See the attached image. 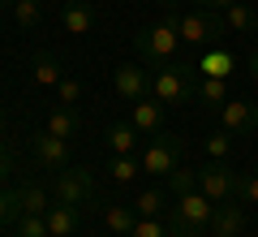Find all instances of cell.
<instances>
[{"instance_id":"obj_11","label":"cell","mask_w":258,"mask_h":237,"mask_svg":"<svg viewBox=\"0 0 258 237\" xmlns=\"http://www.w3.org/2000/svg\"><path fill=\"white\" fill-rule=\"evenodd\" d=\"M241 228H245V211L237 207V203H215V216H211V228L207 233L211 237H241Z\"/></svg>"},{"instance_id":"obj_30","label":"cell","mask_w":258,"mask_h":237,"mask_svg":"<svg viewBox=\"0 0 258 237\" xmlns=\"http://www.w3.org/2000/svg\"><path fill=\"white\" fill-rule=\"evenodd\" d=\"M18 237H52L47 233V216H22L18 220Z\"/></svg>"},{"instance_id":"obj_9","label":"cell","mask_w":258,"mask_h":237,"mask_svg":"<svg viewBox=\"0 0 258 237\" xmlns=\"http://www.w3.org/2000/svg\"><path fill=\"white\" fill-rule=\"evenodd\" d=\"M30 147H35V160H39L43 168H52V173L69 168V143H64V138H56V134H47V129H39Z\"/></svg>"},{"instance_id":"obj_8","label":"cell","mask_w":258,"mask_h":237,"mask_svg":"<svg viewBox=\"0 0 258 237\" xmlns=\"http://www.w3.org/2000/svg\"><path fill=\"white\" fill-rule=\"evenodd\" d=\"M112 86H116V95L120 100H129V104H142L151 95V73L142 69V65H116L112 69Z\"/></svg>"},{"instance_id":"obj_21","label":"cell","mask_w":258,"mask_h":237,"mask_svg":"<svg viewBox=\"0 0 258 237\" xmlns=\"http://www.w3.org/2000/svg\"><path fill=\"white\" fill-rule=\"evenodd\" d=\"M60 78H64V73H60V61H56L52 52H39V56H35V82H39V86H56Z\"/></svg>"},{"instance_id":"obj_32","label":"cell","mask_w":258,"mask_h":237,"mask_svg":"<svg viewBox=\"0 0 258 237\" xmlns=\"http://www.w3.org/2000/svg\"><path fill=\"white\" fill-rule=\"evenodd\" d=\"M228 151H232V134H228V129H220V134L207 138V155H211V160H224Z\"/></svg>"},{"instance_id":"obj_31","label":"cell","mask_w":258,"mask_h":237,"mask_svg":"<svg viewBox=\"0 0 258 237\" xmlns=\"http://www.w3.org/2000/svg\"><path fill=\"white\" fill-rule=\"evenodd\" d=\"M237 199L245 203V207H258V177H249V173L241 177L237 173Z\"/></svg>"},{"instance_id":"obj_35","label":"cell","mask_w":258,"mask_h":237,"mask_svg":"<svg viewBox=\"0 0 258 237\" xmlns=\"http://www.w3.org/2000/svg\"><path fill=\"white\" fill-rule=\"evenodd\" d=\"M249 73H254V78H258V52L249 56Z\"/></svg>"},{"instance_id":"obj_5","label":"cell","mask_w":258,"mask_h":237,"mask_svg":"<svg viewBox=\"0 0 258 237\" xmlns=\"http://www.w3.org/2000/svg\"><path fill=\"white\" fill-rule=\"evenodd\" d=\"M198 190L211 203H228V199H237V173L224 160H211V164L198 168Z\"/></svg>"},{"instance_id":"obj_6","label":"cell","mask_w":258,"mask_h":237,"mask_svg":"<svg viewBox=\"0 0 258 237\" xmlns=\"http://www.w3.org/2000/svg\"><path fill=\"white\" fill-rule=\"evenodd\" d=\"M52 194H56V203H74V207L91 203V194H95V177H91V168H60V173H56Z\"/></svg>"},{"instance_id":"obj_22","label":"cell","mask_w":258,"mask_h":237,"mask_svg":"<svg viewBox=\"0 0 258 237\" xmlns=\"http://www.w3.org/2000/svg\"><path fill=\"white\" fill-rule=\"evenodd\" d=\"M22 220V190H0V228Z\"/></svg>"},{"instance_id":"obj_28","label":"cell","mask_w":258,"mask_h":237,"mask_svg":"<svg viewBox=\"0 0 258 237\" xmlns=\"http://www.w3.org/2000/svg\"><path fill=\"white\" fill-rule=\"evenodd\" d=\"M134 211H138V216H159V211H164V194L159 190H142L138 199H134Z\"/></svg>"},{"instance_id":"obj_7","label":"cell","mask_w":258,"mask_h":237,"mask_svg":"<svg viewBox=\"0 0 258 237\" xmlns=\"http://www.w3.org/2000/svg\"><path fill=\"white\" fill-rule=\"evenodd\" d=\"M172 168H181V143L172 134H159L155 143L142 151V173H155V177H168Z\"/></svg>"},{"instance_id":"obj_27","label":"cell","mask_w":258,"mask_h":237,"mask_svg":"<svg viewBox=\"0 0 258 237\" xmlns=\"http://www.w3.org/2000/svg\"><path fill=\"white\" fill-rule=\"evenodd\" d=\"M129 237H172V228L159 224L155 216H138V224L129 228Z\"/></svg>"},{"instance_id":"obj_39","label":"cell","mask_w":258,"mask_h":237,"mask_svg":"<svg viewBox=\"0 0 258 237\" xmlns=\"http://www.w3.org/2000/svg\"><path fill=\"white\" fill-rule=\"evenodd\" d=\"M254 117H258V104H254Z\"/></svg>"},{"instance_id":"obj_3","label":"cell","mask_w":258,"mask_h":237,"mask_svg":"<svg viewBox=\"0 0 258 237\" xmlns=\"http://www.w3.org/2000/svg\"><path fill=\"white\" fill-rule=\"evenodd\" d=\"M194 73H198L194 61L159 65L155 78H151V95H155L159 104H185V100H194Z\"/></svg>"},{"instance_id":"obj_34","label":"cell","mask_w":258,"mask_h":237,"mask_svg":"<svg viewBox=\"0 0 258 237\" xmlns=\"http://www.w3.org/2000/svg\"><path fill=\"white\" fill-rule=\"evenodd\" d=\"M9 173H13V155L0 147V177H9Z\"/></svg>"},{"instance_id":"obj_12","label":"cell","mask_w":258,"mask_h":237,"mask_svg":"<svg viewBox=\"0 0 258 237\" xmlns=\"http://www.w3.org/2000/svg\"><path fill=\"white\" fill-rule=\"evenodd\" d=\"M164 108L168 104H159L155 95H147L142 104H134V129H138V134H159V129H164Z\"/></svg>"},{"instance_id":"obj_1","label":"cell","mask_w":258,"mask_h":237,"mask_svg":"<svg viewBox=\"0 0 258 237\" xmlns=\"http://www.w3.org/2000/svg\"><path fill=\"white\" fill-rule=\"evenodd\" d=\"M164 22H172L176 35H181V43H194V48L220 43V39L228 35V22H224V13H215V9H194V13H176V9H168Z\"/></svg>"},{"instance_id":"obj_4","label":"cell","mask_w":258,"mask_h":237,"mask_svg":"<svg viewBox=\"0 0 258 237\" xmlns=\"http://www.w3.org/2000/svg\"><path fill=\"white\" fill-rule=\"evenodd\" d=\"M176 48H181V35H176L172 22H159V26H147V30L134 35V52H138L147 65H155V69L159 65H172Z\"/></svg>"},{"instance_id":"obj_26","label":"cell","mask_w":258,"mask_h":237,"mask_svg":"<svg viewBox=\"0 0 258 237\" xmlns=\"http://www.w3.org/2000/svg\"><path fill=\"white\" fill-rule=\"evenodd\" d=\"M168 185H172V194H189V190H198V168H172L168 173Z\"/></svg>"},{"instance_id":"obj_23","label":"cell","mask_w":258,"mask_h":237,"mask_svg":"<svg viewBox=\"0 0 258 237\" xmlns=\"http://www.w3.org/2000/svg\"><path fill=\"white\" fill-rule=\"evenodd\" d=\"M39 0H13V22H18L22 30H35L39 26Z\"/></svg>"},{"instance_id":"obj_24","label":"cell","mask_w":258,"mask_h":237,"mask_svg":"<svg viewBox=\"0 0 258 237\" xmlns=\"http://www.w3.org/2000/svg\"><path fill=\"white\" fill-rule=\"evenodd\" d=\"M22 216H47L43 185H26V190H22Z\"/></svg>"},{"instance_id":"obj_16","label":"cell","mask_w":258,"mask_h":237,"mask_svg":"<svg viewBox=\"0 0 258 237\" xmlns=\"http://www.w3.org/2000/svg\"><path fill=\"white\" fill-rule=\"evenodd\" d=\"M78 228V207L74 203H56V207H47V233L52 237H74Z\"/></svg>"},{"instance_id":"obj_38","label":"cell","mask_w":258,"mask_h":237,"mask_svg":"<svg viewBox=\"0 0 258 237\" xmlns=\"http://www.w3.org/2000/svg\"><path fill=\"white\" fill-rule=\"evenodd\" d=\"M0 138H5V117H0Z\"/></svg>"},{"instance_id":"obj_18","label":"cell","mask_w":258,"mask_h":237,"mask_svg":"<svg viewBox=\"0 0 258 237\" xmlns=\"http://www.w3.org/2000/svg\"><path fill=\"white\" fill-rule=\"evenodd\" d=\"M103 224H108L116 237H129V228L138 224V211H134V207H120V203H112V207L103 211Z\"/></svg>"},{"instance_id":"obj_10","label":"cell","mask_w":258,"mask_h":237,"mask_svg":"<svg viewBox=\"0 0 258 237\" xmlns=\"http://www.w3.org/2000/svg\"><path fill=\"white\" fill-rule=\"evenodd\" d=\"M220 121H224V129H228V134H249V129L258 125L254 104H249V100H232V95L220 104Z\"/></svg>"},{"instance_id":"obj_29","label":"cell","mask_w":258,"mask_h":237,"mask_svg":"<svg viewBox=\"0 0 258 237\" xmlns=\"http://www.w3.org/2000/svg\"><path fill=\"white\" fill-rule=\"evenodd\" d=\"M56 100H60V108H74V104L82 100V82H78V78H60V82H56Z\"/></svg>"},{"instance_id":"obj_19","label":"cell","mask_w":258,"mask_h":237,"mask_svg":"<svg viewBox=\"0 0 258 237\" xmlns=\"http://www.w3.org/2000/svg\"><path fill=\"white\" fill-rule=\"evenodd\" d=\"M194 100L207 104V108H215V104L228 100V82H224V78H203V82L194 86Z\"/></svg>"},{"instance_id":"obj_2","label":"cell","mask_w":258,"mask_h":237,"mask_svg":"<svg viewBox=\"0 0 258 237\" xmlns=\"http://www.w3.org/2000/svg\"><path fill=\"white\" fill-rule=\"evenodd\" d=\"M211 216H215V203L203 190H189V194H176L168 228H172V237H203L211 228Z\"/></svg>"},{"instance_id":"obj_14","label":"cell","mask_w":258,"mask_h":237,"mask_svg":"<svg viewBox=\"0 0 258 237\" xmlns=\"http://www.w3.org/2000/svg\"><path fill=\"white\" fill-rule=\"evenodd\" d=\"M108 147H112V155H138V129H134V121H112Z\"/></svg>"},{"instance_id":"obj_17","label":"cell","mask_w":258,"mask_h":237,"mask_svg":"<svg viewBox=\"0 0 258 237\" xmlns=\"http://www.w3.org/2000/svg\"><path fill=\"white\" fill-rule=\"evenodd\" d=\"M224 22H228V35H258V9H249V5H232V9H224Z\"/></svg>"},{"instance_id":"obj_33","label":"cell","mask_w":258,"mask_h":237,"mask_svg":"<svg viewBox=\"0 0 258 237\" xmlns=\"http://www.w3.org/2000/svg\"><path fill=\"white\" fill-rule=\"evenodd\" d=\"M194 5H198V9H215V13H224V9H232L237 0H194Z\"/></svg>"},{"instance_id":"obj_20","label":"cell","mask_w":258,"mask_h":237,"mask_svg":"<svg viewBox=\"0 0 258 237\" xmlns=\"http://www.w3.org/2000/svg\"><path fill=\"white\" fill-rule=\"evenodd\" d=\"M47 134H56V138L69 143V138L78 134V112H74V108H56L52 117H47Z\"/></svg>"},{"instance_id":"obj_13","label":"cell","mask_w":258,"mask_h":237,"mask_svg":"<svg viewBox=\"0 0 258 237\" xmlns=\"http://www.w3.org/2000/svg\"><path fill=\"white\" fill-rule=\"evenodd\" d=\"M60 26L69 30V35H91V26H95L91 5H82V0H69V5L60 9Z\"/></svg>"},{"instance_id":"obj_25","label":"cell","mask_w":258,"mask_h":237,"mask_svg":"<svg viewBox=\"0 0 258 237\" xmlns=\"http://www.w3.org/2000/svg\"><path fill=\"white\" fill-rule=\"evenodd\" d=\"M142 173V155H112V177L116 181H134Z\"/></svg>"},{"instance_id":"obj_37","label":"cell","mask_w":258,"mask_h":237,"mask_svg":"<svg viewBox=\"0 0 258 237\" xmlns=\"http://www.w3.org/2000/svg\"><path fill=\"white\" fill-rule=\"evenodd\" d=\"M0 9H13V0H0Z\"/></svg>"},{"instance_id":"obj_36","label":"cell","mask_w":258,"mask_h":237,"mask_svg":"<svg viewBox=\"0 0 258 237\" xmlns=\"http://www.w3.org/2000/svg\"><path fill=\"white\" fill-rule=\"evenodd\" d=\"M159 5H164V9H176V5H181V0H159Z\"/></svg>"},{"instance_id":"obj_15","label":"cell","mask_w":258,"mask_h":237,"mask_svg":"<svg viewBox=\"0 0 258 237\" xmlns=\"http://www.w3.org/2000/svg\"><path fill=\"white\" fill-rule=\"evenodd\" d=\"M194 65H198V73H203V78H228L237 61H232L228 48H211V52H203Z\"/></svg>"}]
</instances>
